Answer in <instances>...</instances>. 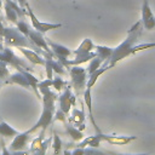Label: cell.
<instances>
[{
    "mask_svg": "<svg viewBox=\"0 0 155 155\" xmlns=\"http://www.w3.org/2000/svg\"><path fill=\"white\" fill-rule=\"evenodd\" d=\"M143 29H144V28H143L142 22H140V21L136 22V23L128 29L126 39H125L120 45H117L115 48H113V52H111L110 57H109L105 62H103V65H109L110 68H113V67L116 65L117 62L125 59V58L128 57V56H132V48H133V46L137 44L139 36L142 35Z\"/></svg>",
    "mask_w": 155,
    "mask_h": 155,
    "instance_id": "6da1fadb",
    "label": "cell"
},
{
    "mask_svg": "<svg viewBox=\"0 0 155 155\" xmlns=\"http://www.w3.org/2000/svg\"><path fill=\"white\" fill-rule=\"evenodd\" d=\"M71 78V85H73V90L75 91L76 94H82L85 88H86V84H87V70L85 68H81L80 65H70L67 67Z\"/></svg>",
    "mask_w": 155,
    "mask_h": 155,
    "instance_id": "7a4b0ae2",
    "label": "cell"
},
{
    "mask_svg": "<svg viewBox=\"0 0 155 155\" xmlns=\"http://www.w3.org/2000/svg\"><path fill=\"white\" fill-rule=\"evenodd\" d=\"M0 61L5 62L6 64L13 65L18 71H23V70H28L30 71L31 68H29L24 61H22L19 57H17L13 51L10 48V46H4L2 44H0Z\"/></svg>",
    "mask_w": 155,
    "mask_h": 155,
    "instance_id": "3957f363",
    "label": "cell"
},
{
    "mask_svg": "<svg viewBox=\"0 0 155 155\" xmlns=\"http://www.w3.org/2000/svg\"><path fill=\"white\" fill-rule=\"evenodd\" d=\"M42 107H44V108H42V111H41L39 119H38V121L35 122V125H34L33 127H30V128L28 130L30 133L38 131L39 128H41L42 132H45V130H46V128L52 124V121H53V114H54V110H56L54 105H46V104H42Z\"/></svg>",
    "mask_w": 155,
    "mask_h": 155,
    "instance_id": "277c9868",
    "label": "cell"
},
{
    "mask_svg": "<svg viewBox=\"0 0 155 155\" xmlns=\"http://www.w3.org/2000/svg\"><path fill=\"white\" fill-rule=\"evenodd\" d=\"M25 8L28 10V15H29V17H30L33 28H34L35 30L42 33V34H45V33H47L48 30H52V29H58V28H61V27L63 25V24H61V23H46V22H40V21L36 18V16L34 15V12H33V10L30 8V6L28 5V2L25 4Z\"/></svg>",
    "mask_w": 155,
    "mask_h": 155,
    "instance_id": "5b68a950",
    "label": "cell"
},
{
    "mask_svg": "<svg viewBox=\"0 0 155 155\" xmlns=\"http://www.w3.org/2000/svg\"><path fill=\"white\" fill-rule=\"evenodd\" d=\"M25 10L19 7V5H17L13 0H5V16L10 22L16 24L18 18L25 17Z\"/></svg>",
    "mask_w": 155,
    "mask_h": 155,
    "instance_id": "8992f818",
    "label": "cell"
},
{
    "mask_svg": "<svg viewBox=\"0 0 155 155\" xmlns=\"http://www.w3.org/2000/svg\"><path fill=\"white\" fill-rule=\"evenodd\" d=\"M58 102H59V109L63 110L65 114H68L71 107L75 105V94L71 92V88L68 85L64 87V91L58 96Z\"/></svg>",
    "mask_w": 155,
    "mask_h": 155,
    "instance_id": "52a82bcc",
    "label": "cell"
},
{
    "mask_svg": "<svg viewBox=\"0 0 155 155\" xmlns=\"http://www.w3.org/2000/svg\"><path fill=\"white\" fill-rule=\"evenodd\" d=\"M143 28L147 30H151L155 28V16L150 8L148 0H143L142 4V19H140Z\"/></svg>",
    "mask_w": 155,
    "mask_h": 155,
    "instance_id": "ba28073f",
    "label": "cell"
},
{
    "mask_svg": "<svg viewBox=\"0 0 155 155\" xmlns=\"http://www.w3.org/2000/svg\"><path fill=\"white\" fill-rule=\"evenodd\" d=\"M102 142H107L111 145H125L132 140H136L137 136H115V134H103L102 132L97 133Z\"/></svg>",
    "mask_w": 155,
    "mask_h": 155,
    "instance_id": "9c48e42d",
    "label": "cell"
},
{
    "mask_svg": "<svg viewBox=\"0 0 155 155\" xmlns=\"http://www.w3.org/2000/svg\"><path fill=\"white\" fill-rule=\"evenodd\" d=\"M28 39H29L35 46H38L39 48H42L44 51H46V52L50 53V54H53L52 51H51V48L48 47L47 41H46V38L44 36L42 33H40V31L35 30L34 28H31L30 31H29V34H28Z\"/></svg>",
    "mask_w": 155,
    "mask_h": 155,
    "instance_id": "30bf717a",
    "label": "cell"
},
{
    "mask_svg": "<svg viewBox=\"0 0 155 155\" xmlns=\"http://www.w3.org/2000/svg\"><path fill=\"white\" fill-rule=\"evenodd\" d=\"M46 41H47V45H48V47L51 48L53 56L57 57V59L69 58V57L73 54L71 50H69L68 47H65V46H63V45H61V44L53 42V41H51L50 39H46Z\"/></svg>",
    "mask_w": 155,
    "mask_h": 155,
    "instance_id": "8fae6325",
    "label": "cell"
},
{
    "mask_svg": "<svg viewBox=\"0 0 155 155\" xmlns=\"http://www.w3.org/2000/svg\"><path fill=\"white\" fill-rule=\"evenodd\" d=\"M29 134H30V132H29L28 130L24 131V132H18V133L15 136L13 140L11 142L10 149H11L12 151H13V150H23L24 147H25L27 143H28Z\"/></svg>",
    "mask_w": 155,
    "mask_h": 155,
    "instance_id": "7c38bea8",
    "label": "cell"
},
{
    "mask_svg": "<svg viewBox=\"0 0 155 155\" xmlns=\"http://www.w3.org/2000/svg\"><path fill=\"white\" fill-rule=\"evenodd\" d=\"M82 96H84V102H85V104H86V107H87V109H88L90 120H91V122H92V125H93L96 132L99 133L101 131H99V128H98V126H97V124H96V121H94V119H93V114H92V94H91V88H87V87H86L85 91H84V93H82Z\"/></svg>",
    "mask_w": 155,
    "mask_h": 155,
    "instance_id": "4fadbf2b",
    "label": "cell"
},
{
    "mask_svg": "<svg viewBox=\"0 0 155 155\" xmlns=\"http://www.w3.org/2000/svg\"><path fill=\"white\" fill-rule=\"evenodd\" d=\"M18 50L28 58V61H30L33 64H40V65H44L45 64V59L41 58V56L34 51V50H30V48H25V47H18Z\"/></svg>",
    "mask_w": 155,
    "mask_h": 155,
    "instance_id": "5bb4252c",
    "label": "cell"
},
{
    "mask_svg": "<svg viewBox=\"0 0 155 155\" xmlns=\"http://www.w3.org/2000/svg\"><path fill=\"white\" fill-rule=\"evenodd\" d=\"M10 84H16V85H19V86H22V87H24V88H30V85H29V82H28V80H27V78H25V75H24V73L23 71H16V73H13V74H11L10 76H8V80H7Z\"/></svg>",
    "mask_w": 155,
    "mask_h": 155,
    "instance_id": "9a60e30c",
    "label": "cell"
},
{
    "mask_svg": "<svg viewBox=\"0 0 155 155\" xmlns=\"http://www.w3.org/2000/svg\"><path fill=\"white\" fill-rule=\"evenodd\" d=\"M93 48H94V44L92 42V40H91V39H85V40L79 45V47L75 48V50L71 51V52H73L74 56H85V54L92 52Z\"/></svg>",
    "mask_w": 155,
    "mask_h": 155,
    "instance_id": "2e32d148",
    "label": "cell"
},
{
    "mask_svg": "<svg viewBox=\"0 0 155 155\" xmlns=\"http://www.w3.org/2000/svg\"><path fill=\"white\" fill-rule=\"evenodd\" d=\"M64 127H65V133L75 142H80L84 139L85 134L82 131H80L76 126L71 125V124H68V122H64Z\"/></svg>",
    "mask_w": 155,
    "mask_h": 155,
    "instance_id": "e0dca14e",
    "label": "cell"
},
{
    "mask_svg": "<svg viewBox=\"0 0 155 155\" xmlns=\"http://www.w3.org/2000/svg\"><path fill=\"white\" fill-rule=\"evenodd\" d=\"M102 143V139L99 138L98 134L94 136H88V137H84L82 140L78 142L76 147L79 148H86V147H92V148H98Z\"/></svg>",
    "mask_w": 155,
    "mask_h": 155,
    "instance_id": "ac0fdd59",
    "label": "cell"
},
{
    "mask_svg": "<svg viewBox=\"0 0 155 155\" xmlns=\"http://www.w3.org/2000/svg\"><path fill=\"white\" fill-rule=\"evenodd\" d=\"M109 69H110V67H109V65H102V68L99 67L97 70H94L93 73H91V74L88 75V79H87L86 87H87V88H92V87H93V85L96 84V81L98 80V78H99L103 73H105L107 70H109Z\"/></svg>",
    "mask_w": 155,
    "mask_h": 155,
    "instance_id": "d6986e66",
    "label": "cell"
},
{
    "mask_svg": "<svg viewBox=\"0 0 155 155\" xmlns=\"http://www.w3.org/2000/svg\"><path fill=\"white\" fill-rule=\"evenodd\" d=\"M17 133H18V131L16 128H13L7 122L0 120V136H2V137H15Z\"/></svg>",
    "mask_w": 155,
    "mask_h": 155,
    "instance_id": "ffe728a7",
    "label": "cell"
},
{
    "mask_svg": "<svg viewBox=\"0 0 155 155\" xmlns=\"http://www.w3.org/2000/svg\"><path fill=\"white\" fill-rule=\"evenodd\" d=\"M85 117L86 116H85L84 110H79L76 108H73V111H71V115L69 117V121L73 125H80V124H84Z\"/></svg>",
    "mask_w": 155,
    "mask_h": 155,
    "instance_id": "44dd1931",
    "label": "cell"
},
{
    "mask_svg": "<svg viewBox=\"0 0 155 155\" xmlns=\"http://www.w3.org/2000/svg\"><path fill=\"white\" fill-rule=\"evenodd\" d=\"M94 48H96L97 57L102 58L103 62H105V61L110 57V54H111V52H113V48H110V47H108V46H101V45H97V46H94Z\"/></svg>",
    "mask_w": 155,
    "mask_h": 155,
    "instance_id": "7402d4cb",
    "label": "cell"
},
{
    "mask_svg": "<svg viewBox=\"0 0 155 155\" xmlns=\"http://www.w3.org/2000/svg\"><path fill=\"white\" fill-rule=\"evenodd\" d=\"M90 63H88V67H87V73H88V75L91 74V73H93L94 70H97L102 64H103V59L102 58H99V57H94V58H92V59H90L88 61Z\"/></svg>",
    "mask_w": 155,
    "mask_h": 155,
    "instance_id": "603a6c76",
    "label": "cell"
},
{
    "mask_svg": "<svg viewBox=\"0 0 155 155\" xmlns=\"http://www.w3.org/2000/svg\"><path fill=\"white\" fill-rule=\"evenodd\" d=\"M52 139H53V143H52V149H53V154L54 155H59V151L62 149V145H63V142L62 139L59 138V136L57 133H53L52 134Z\"/></svg>",
    "mask_w": 155,
    "mask_h": 155,
    "instance_id": "cb8c5ba5",
    "label": "cell"
},
{
    "mask_svg": "<svg viewBox=\"0 0 155 155\" xmlns=\"http://www.w3.org/2000/svg\"><path fill=\"white\" fill-rule=\"evenodd\" d=\"M16 28H17L22 34H24L27 38H28V34H29V31H30V29H31L30 25H29L24 19H22V21L18 19V21L16 22Z\"/></svg>",
    "mask_w": 155,
    "mask_h": 155,
    "instance_id": "d4e9b609",
    "label": "cell"
},
{
    "mask_svg": "<svg viewBox=\"0 0 155 155\" xmlns=\"http://www.w3.org/2000/svg\"><path fill=\"white\" fill-rule=\"evenodd\" d=\"M67 86V82L62 79V78H59V76H56V78H53L52 79V87H54V90L56 91H62L64 87Z\"/></svg>",
    "mask_w": 155,
    "mask_h": 155,
    "instance_id": "484cf974",
    "label": "cell"
},
{
    "mask_svg": "<svg viewBox=\"0 0 155 155\" xmlns=\"http://www.w3.org/2000/svg\"><path fill=\"white\" fill-rule=\"evenodd\" d=\"M155 47V42H147V44H139V45H134L132 48V54H134L138 51H144L148 48H154Z\"/></svg>",
    "mask_w": 155,
    "mask_h": 155,
    "instance_id": "4316f807",
    "label": "cell"
},
{
    "mask_svg": "<svg viewBox=\"0 0 155 155\" xmlns=\"http://www.w3.org/2000/svg\"><path fill=\"white\" fill-rule=\"evenodd\" d=\"M42 148H44V143H42V136H40V137L35 138V139L31 142V145H30V150H31L33 153H35V151H39V150H41Z\"/></svg>",
    "mask_w": 155,
    "mask_h": 155,
    "instance_id": "83f0119b",
    "label": "cell"
},
{
    "mask_svg": "<svg viewBox=\"0 0 155 155\" xmlns=\"http://www.w3.org/2000/svg\"><path fill=\"white\" fill-rule=\"evenodd\" d=\"M10 76V71L7 68V64L2 61H0V80H6Z\"/></svg>",
    "mask_w": 155,
    "mask_h": 155,
    "instance_id": "f1b7e54d",
    "label": "cell"
},
{
    "mask_svg": "<svg viewBox=\"0 0 155 155\" xmlns=\"http://www.w3.org/2000/svg\"><path fill=\"white\" fill-rule=\"evenodd\" d=\"M67 114L63 111V110H61V109H58V110H54V114H53V121H61L62 124H64V122H67Z\"/></svg>",
    "mask_w": 155,
    "mask_h": 155,
    "instance_id": "f546056e",
    "label": "cell"
},
{
    "mask_svg": "<svg viewBox=\"0 0 155 155\" xmlns=\"http://www.w3.org/2000/svg\"><path fill=\"white\" fill-rule=\"evenodd\" d=\"M52 67H53V73H57V74H65V69H64V65L57 59V61H54L53 59V64H52Z\"/></svg>",
    "mask_w": 155,
    "mask_h": 155,
    "instance_id": "4dcf8cb0",
    "label": "cell"
},
{
    "mask_svg": "<svg viewBox=\"0 0 155 155\" xmlns=\"http://www.w3.org/2000/svg\"><path fill=\"white\" fill-rule=\"evenodd\" d=\"M71 153V155H84V148H79V147H76L73 151H70Z\"/></svg>",
    "mask_w": 155,
    "mask_h": 155,
    "instance_id": "1f68e13d",
    "label": "cell"
},
{
    "mask_svg": "<svg viewBox=\"0 0 155 155\" xmlns=\"http://www.w3.org/2000/svg\"><path fill=\"white\" fill-rule=\"evenodd\" d=\"M11 155H29V153L25 150H13Z\"/></svg>",
    "mask_w": 155,
    "mask_h": 155,
    "instance_id": "d6a6232c",
    "label": "cell"
},
{
    "mask_svg": "<svg viewBox=\"0 0 155 155\" xmlns=\"http://www.w3.org/2000/svg\"><path fill=\"white\" fill-rule=\"evenodd\" d=\"M17 2H18V5H19V7L24 8V7H25V4H27V0H17Z\"/></svg>",
    "mask_w": 155,
    "mask_h": 155,
    "instance_id": "836d02e7",
    "label": "cell"
},
{
    "mask_svg": "<svg viewBox=\"0 0 155 155\" xmlns=\"http://www.w3.org/2000/svg\"><path fill=\"white\" fill-rule=\"evenodd\" d=\"M0 155H11V153L8 151V149H6V148L4 147L2 150H1V153H0Z\"/></svg>",
    "mask_w": 155,
    "mask_h": 155,
    "instance_id": "e575fe53",
    "label": "cell"
},
{
    "mask_svg": "<svg viewBox=\"0 0 155 155\" xmlns=\"http://www.w3.org/2000/svg\"><path fill=\"white\" fill-rule=\"evenodd\" d=\"M115 155H148V154H115Z\"/></svg>",
    "mask_w": 155,
    "mask_h": 155,
    "instance_id": "d590c367",
    "label": "cell"
},
{
    "mask_svg": "<svg viewBox=\"0 0 155 155\" xmlns=\"http://www.w3.org/2000/svg\"><path fill=\"white\" fill-rule=\"evenodd\" d=\"M1 6H2V2H1V0H0V7H1Z\"/></svg>",
    "mask_w": 155,
    "mask_h": 155,
    "instance_id": "8d00e7d4",
    "label": "cell"
},
{
    "mask_svg": "<svg viewBox=\"0 0 155 155\" xmlns=\"http://www.w3.org/2000/svg\"><path fill=\"white\" fill-rule=\"evenodd\" d=\"M0 153H1V148H0Z\"/></svg>",
    "mask_w": 155,
    "mask_h": 155,
    "instance_id": "74e56055",
    "label": "cell"
},
{
    "mask_svg": "<svg viewBox=\"0 0 155 155\" xmlns=\"http://www.w3.org/2000/svg\"><path fill=\"white\" fill-rule=\"evenodd\" d=\"M0 120H1V117H0Z\"/></svg>",
    "mask_w": 155,
    "mask_h": 155,
    "instance_id": "f35d334b",
    "label": "cell"
},
{
    "mask_svg": "<svg viewBox=\"0 0 155 155\" xmlns=\"http://www.w3.org/2000/svg\"><path fill=\"white\" fill-rule=\"evenodd\" d=\"M13 1H15V0H13Z\"/></svg>",
    "mask_w": 155,
    "mask_h": 155,
    "instance_id": "ab89813d",
    "label": "cell"
}]
</instances>
